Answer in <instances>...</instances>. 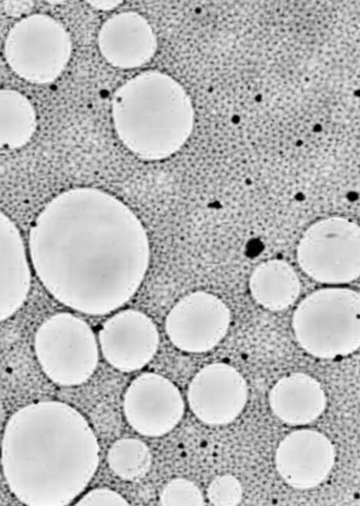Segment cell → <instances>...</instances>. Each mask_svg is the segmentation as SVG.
Returning <instances> with one entry per match:
<instances>
[{"label": "cell", "mask_w": 360, "mask_h": 506, "mask_svg": "<svg viewBox=\"0 0 360 506\" xmlns=\"http://www.w3.org/2000/svg\"><path fill=\"white\" fill-rule=\"evenodd\" d=\"M6 485L22 503L63 506L86 489L99 465L100 447L86 417L59 401L18 409L7 420L1 443Z\"/></svg>", "instance_id": "cell-1"}, {"label": "cell", "mask_w": 360, "mask_h": 506, "mask_svg": "<svg viewBox=\"0 0 360 506\" xmlns=\"http://www.w3.org/2000/svg\"><path fill=\"white\" fill-rule=\"evenodd\" d=\"M67 236L49 287L60 302L103 316L132 298L149 261L148 239L140 228L89 227Z\"/></svg>", "instance_id": "cell-2"}, {"label": "cell", "mask_w": 360, "mask_h": 506, "mask_svg": "<svg viewBox=\"0 0 360 506\" xmlns=\"http://www.w3.org/2000/svg\"><path fill=\"white\" fill-rule=\"evenodd\" d=\"M193 103L174 78L145 71L115 92L112 117L122 141L134 153L162 158L175 153L186 141L194 120Z\"/></svg>", "instance_id": "cell-3"}, {"label": "cell", "mask_w": 360, "mask_h": 506, "mask_svg": "<svg viewBox=\"0 0 360 506\" xmlns=\"http://www.w3.org/2000/svg\"><path fill=\"white\" fill-rule=\"evenodd\" d=\"M292 327L299 345L315 357L347 356L360 345V295L342 287L318 289L295 308Z\"/></svg>", "instance_id": "cell-4"}, {"label": "cell", "mask_w": 360, "mask_h": 506, "mask_svg": "<svg viewBox=\"0 0 360 506\" xmlns=\"http://www.w3.org/2000/svg\"><path fill=\"white\" fill-rule=\"evenodd\" d=\"M72 41L63 25L51 15L34 13L9 30L4 45L6 61L23 80L48 84L63 72L72 54Z\"/></svg>", "instance_id": "cell-5"}, {"label": "cell", "mask_w": 360, "mask_h": 506, "mask_svg": "<svg viewBox=\"0 0 360 506\" xmlns=\"http://www.w3.org/2000/svg\"><path fill=\"white\" fill-rule=\"evenodd\" d=\"M297 259L302 271L314 280L341 285L360 274V232L354 222L342 217L316 221L304 233Z\"/></svg>", "instance_id": "cell-6"}, {"label": "cell", "mask_w": 360, "mask_h": 506, "mask_svg": "<svg viewBox=\"0 0 360 506\" xmlns=\"http://www.w3.org/2000/svg\"><path fill=\"white\" fill-rule=\"evenodd\" d=\"M48 339L37 337L34 350L43 371L53 383L74 387L85 383L97 368L98 344L91 326L69 313L48 320Z\"/></svg>", "instance_id": "cell-7"}, {"label": "cell", "mask_w": 360, "mask_h": 506, "mask_svg": "<svg viewBox=\"0 0 360 506\" xmlns=\"http://www.w3.org/2000/svg\"><path fill=\"white\" fill-rule=\"evenodd\" d=\"M231 311L217 295L195 291L181 297L171 308L165 330L171 343L189 353H202L214 349L226 336Z\"/></svg>", "instance_id": "cell-8"}, {"label": "cell", "mask_w": 360, "mask_h": 506, "mask_svg": "<svg viewBox=\"0 0 360 506\" xmlns=\"http://www.w3.org/2000/svg\"><path fill=\"white\" fill-rule=\"evenodd\" d=\"M124 418L139 434L165 436L181 422L185 403L178 387L166 377L145 372L128 385L122 399Z\"/></svg>", "instance_id": "cell-9"}, {"label": "cell", "mask_w": 360, "mask_h": 506, "mask_svg": "<svg viewBox=\"0 0 360 506\" xmlns=\"http://www.w3.org/2000/svg\"><path fill=\"white\" fill-rule=\"evenodd\" d=\"M248 395L243 376L224 363H212L200 368L186 392L191 411L200 422L211 426L234 420L243 411Z\"/></svg>", "instance_id": "cell-10"}, {"label": "cell", "mask_w": 360, "mask_h": 506, "mask_svg": "<svg viewBox=\"0 0 360 506\" xmlns=\"http://www.w3.org/2000/svg\"><path fill=\"white\" fill-rule=\"evenodd\" d=\"M98 344L105 360L122 372L144 368L155 356L160 343L153 320L136 309L120 311L108 318L98 334Z\"/></svg>", "instance_id": "cell-11"}, {"label": "cell", "mask_w": 360, "mask_h": 506, "mask_svg": "<svg viewBox=\"0 0 360 506\" xmlns=\"http://www.w3.org/2000/svg\"><path fill=\"white\" fill-rule=\"evenodd\" d=\"M335 449L329 439L312 429L295 430L279 443L276 468L281 477L297 489H309L322 483L330 473Z\"/></svg>", "instance_id": "cell-12"}, {"label": "cell", "mask_w": 360, "mask_h": 506, "mask_svg": "<svg viewBox=\"0 0 360 506\" xmlns=\"http://www.w3.org/2000/svg\"><path fill=\"white\" fill-rule=\"evenodd\" d=\"M98 44L112 66L134 69L148 63L157 49L155 34L147 20L134 11L112 15L101 26Z\"/></svg>", "instance_id": "cell-13"}, {"label": "cell", "mask_w": 360, "mask_h": 506, "mask_svg": "<svg viewBox=\"0 0 360 506\" xmlns=\"http://www.w3.org/2000/svg\"><path fill=\"white\" fill-rule=\"evenodd\" d=\"M269 400L275 415L290 425L312 422L324 411L327 401L320 383L304 372L279 379L269 391Z\"/></svg>", "instance_id": "cell-14"}, {"label": "cell", "mask_w": 360, "mask_h": 506, "mask_svg": "<svg viewBox=\"0 0 360 506\" xmlns=\"http://www.w3.org/2000/svg\"><path fill=\"white\" fill-rule=\"evenodd\" d=\"M248 285L253 299L273 311L290 307L301 291L297 272L281 259H271L258 265L250 276Z\"/></svg>", "instance_id": "cell-15"}, {"label": "cell", "mask_w": 360, "mask_h": 506, "mask_svg": "<svg viewBox=\"0 0 360 506\" xmlns=\"http://www.w3.org/2000/svg\"><path fill=\"white\" fill-rule=\"evenodd\" d=\"M36 125L31 101L18 91L0 89V148L23 146L33 136Z\"/></svg>", "instance_id": "cell-16"}, {"label": "cell", "mask_w": 360, "mask_h": 506, "mask_svg": "<svg viewBox=\"0 0 360 506\" xmlns=\"http://www.w3.org/2000/svg\"><path fill=\"white\" fill-rule=\"evenodd\" d=\"M152 453L142 440L125 437L115 441L109 447L106 461L110 470L127 481H138L146 476L152 465Z\"/></svg>", "instance_id": "cell-17"}, {"label": "cell", "mask_w": 360, "mask_h": 506, "mask_svg": "<svg viewBox=\"0 0 360 506\" xmlns=\"http://www.w3.org/2000/svg\"><path fill=\"white\" fill-rule=\"evenodd\" d=\"M159 504L163 506L204 505L205 498L199 487L192 481L176 477L161 488Z\"/></svg>", "instance_id": "cell-18"}, {"label": "cell", "mask_w": 360, "mask_h": 506, "mask_svg": "<svg viewBox=\"0 0 360 506\" xmlns=\"http://www.w3.org/2000/svg\"><path fill=\"white\" fill-rule=\"evenodd\" d=\"M243 486L240 481L230 474L215 476L209 484L206 497L211 505L235 506L243 499Z\"/></svg>", "instance_id": "cell-19"}, {"label": "cell", "mask_w": 360, "mask_h": 506, "mask_svg": "<svg viewBox=\"0 0 360 506\" xmlns=\"http://www.w3.org/2000/svg\"><path fill=\"white\" fill-rule=\"evenodd\" d=\"M75 505L99 506L115 505L125 506L129 503L120 493L108 487H97L92 488L80 496Z\"/></svg>", "instance_id": "cell-20"}, {"label": "cell", "mask_w": 360, "mask_h": 506, "mask_svg": "<svg viewBox=\"0 0 360 506\" xmlns=\"http://www.w3.org/2000/svg\"><path fill=\"white\" fill-rule=\"evenodd\" d=\"M88 3L97 10L107 11L116 8L122 2L119 1H91Z\"/></svg>", "instance_id": "cell-21"}, {"label": "cell", "mask_w": 360, "mask_h": 506, "mask_svg": "<svg viewBox=\"0 0 360 506\" xmlns=\"http://www.w3.org/2000/svg\"><path fill=\"white\" fill-rule=\"evenodd\" d=\"M1 417H2V408H1V406L0 405V423L1 421Z\"/></svg>", "instance_id": "cell-22"}]
</instances>
